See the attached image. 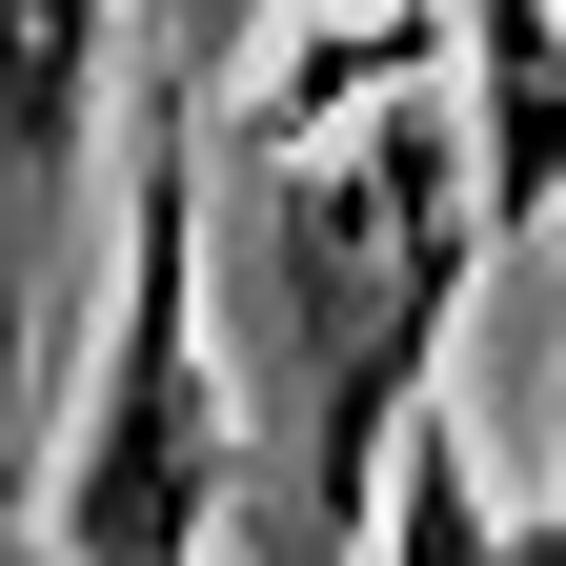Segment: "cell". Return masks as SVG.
I'll use <instances>...</instances> for the list:
<instances>
[{
	"label": "cell",
	"mask_w": 566,
	"mask_h": 566,
	"mask_svg": "<svg viewBox=\"0 0 566 566\" xmlns=\"http://www.w3.org/2000/svg\"><path fill=\"white\" fill-rule=\"evenodd\" d=\"M465 122L446 102H365L344 142H283L263 202H243V243L202 263V304L243 324V405L283 424V546L344 566V526L385 506V446L424 424V365H446V324H465Z\"/></svg>",
	"instance_id": "1"
},
{
	"label": "cell",
	"mask_w": 566,
	"mask_h": 566,
	"mask_svg": "<svg viewBox=\"0 0 566 566\" xmlns=\"http://www.w3.org/2000/svg\"><path fill=\"white\" fill-rule=\"evenodd\" d=\"M223 506H243V424H223V304H202V122L142 102L122 324H102L82 465H61V566H223Z\"/></svg>",
	"instance_id": "2"
},
{
	"label": "cell",
	"mask_w": 566,
	"mask_h": 566,
	"mask_svg": "<svg viewBox=\"0 0 566 566\" xmlns=\"http://www.w3.org/2000/svg\"><path fill=\"white\" fill-rule=\"evenodd\" d=\"M82 122H102V0H0V465L41 424L61 223H82Z\"/></svg>",
	"instance_id": "3"
},
{
	"label": "cell",
	"mask_w": 566,
	"mask_h": 566,
	"mask_svg": "<svg viewBox=\"0 0 566 566\" xmlns=\"http://www.w3.org/2000/svg\"><path fill=\"white\" fill-rule=\"evenodd\" d=\"M566 202V0H465V223L526 243Z\"/></svg>",
	"instance_id": "4"
},
{
	"label": "cell",
	"mask_w": 566,
	"mask_h": 566,
	"mask_svg": "<svg viewBox=\"0 0 566 566\" xmlns=\"http://www.w3.org/2000/svg\"><path fill=\"white\" fill-rule=\"evenodd\" d=\"M424 82V0H365V21H304L263 61V102H243V163H283V142H344L365 102H405Z\"/></svg>",
	"instance_id": "5"
},
{
	"label": "cell",
	"mask_w": 566,
	"mask_h": 566,
	"mask_svg": "<svg viewBox=\"0 0 566 566\" xmlns=\"http://www.w3.org/2000/svg\"><path fill=\"white\" fill-rule=\"evenodd\" d=\"M385 566H526L506 526H485V465H465V424L424 405V446L385 465Z\"/></svg>",
	"instance_id": "6"
},
{
	"label": "cell",
	"mask_w": 566,
	"mask_h": 566,
	"mask_svg": "<svg viewBox=\"0 0 566 566\" xmlns=\"http://www.w3.org/2000/svg\"><path fill=\"white\" fill-rule=\"evenodd\" d=\"M0 566H61V546H0Z\"/></svg>",
	"instance_id": "7"
}]
</instances>
